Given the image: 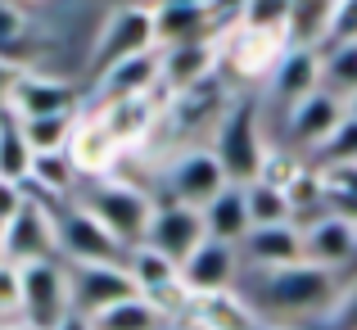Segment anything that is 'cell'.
Instances as JSON below:
<instances>
[{"label":"cell","instance_id":"obj_11","mask_svg":"<svg viewBox=\"0 0 357 330\" xmlns=\"http://www.w3.org/2000/svg\"><path fill=\"white\" fill-rule=\"evenodd\" d=\"M167 190H172V204L204 209L218 190H227V172L213 158V149H190L167 167Z\"/></svg>","mask_w":357,"mask_h":330},{"label":"cell","instance_id":"obj_1","mask_svg":"<svg viewBox=\"0 0 357 330\" xmlns=\"http://www.w3.org/2000/svg\"><path fill=\"white\" fill-rule=\"evenodd\" d=\"M258 294L280 317H321L340 308V280L335 271L312 267V262H289V267L262 271Z\"/></svg>","mask_w":357,"mask_h":330},{"label":"cell","instance_id":"obj_25","mask_svg":"<svg viewBox=\"0 0 357 330\" xmlns=\"http://www.w3.org/2000/svg\"><path fill=\"white\" fill-rule=\"evenodd\" d=\"M317 87L331 100L349 105L357 96V45H331L317 54Z\"/></svg>","mask_w":357,"mask_h":330},{"label":"cell","instance_id":"obj_37","mask_svg":"<svg viewBox=\"0 0 357 330\" xmlns=\"http://www.w3.org/2000/svg\"><path fill=\"white\" fill-rule=\"evenodd\" d=\"M0 313H18V267L0 262Z\"/></svg>","mask_w":357,"mask_h":330},{"label":"cell","instance_id":"obj_34","mask_svg":"<svg viewBox=\"0 0 357 330\" xmlns=\"http://www.w3.org/2000/svg\"><path fill=\"white\" fill-rule=\"evenodd\" d=\"M357 45V0H331V27H326V45Z\"/></svg>","mask_w":357,"mask_h":330},{"label":"cell","instance_id":"obj_30","mask_svg":"<svg viewBox=\"0 0 357 330\" xmlns=\"http://www.w3.org/2000/svg\"><path fill=\"white\" fill-rule=\"evenodd\" d=\"M27 167H32V149H27L23 131H18V118L9 109H0V181H27Z\"/></svg>","mask_w":357,"mask_h":330},{"label":"cell","instance_id":"obj_28","mask_svg":"<svg viewBox=\"0 0 357 330\" xmlns=\"http://www.w3.org/2000/svg\"><path fill=\"white\" fill-rule=\"evenodd\" d=\"M158 326H163V308L149 303L145 294L122 299V303L91 317V330H158Z\"/></svg>","mask_w":357,"mask_h":330},{"label":"cell","instance_id":"obj_41","mask_svg":"<svg viewBox=\"0 0 357 330\" xmlns=\"http://www.w3.org/2000/svg\"><path fill=\"white\" fill-rule=\"evenodd\" d=\"M344 113H349V118H353V122H357V96H353V100H349V105H344Z\"/></svg>","mask_w":357,"mask_h":330},{"label":"cell","instance_id":"obj_39","mask_svg":"<svg viewBox=\"0 0 357 330\" xmlns=\"http://www.w3.org/2000/svg\"><path fill=\"white\" fill-rule=\"evenodd\" d=\"M54 330H91V322H86V317H77V313H68Z\"/></svg>","mask_w":357,"mask_h":330},{"label":"cell","instance_id":"obj_17","mask_svg":"<svg viewBox=\"0 0 357 330\" xmlns=\"http://www.w3.org/2000/svg\"><path fill=\"white\" fill-rule=\"evenodd\" d=\"M154 87H158V50H140V54H131V59L114 63L109 73H100V96H105V105L154 96Z\"/></svg>","mask_w":357,"mask_h":330},{"label":"cell","instance_id":"obj_19","mask_svg":"<svg viewBox=\"0 0 357 330\" xmlns=\"http://www.w3.org/2000/svg\"><path fill=\"white\" fill-rule=\"evenodd\" d=\"M280 54H285V41H280V36H267V32H244V27H236V32L222 41V59L236 73H244V77L271 73Z\"/></svg>","mask_w":357,"mask_h":330},{"label":"cell","instance_id":"obj_13","mask_svg":"<svg viewBox=\"0 0 357 330\" xmlns=\"http://www.w3.org/2000/svg\"><path fill=\"white\" fill-rule=\"evenodd\" d=\"M208 18H213V5H204V0H158V5H149L154 50L199 41V36H213ZM213 41H218V36H213Z\"/></svg>","mask_w":357,"mask_h":330},{"label":"cell","instance_id":"obj_9","mask_svg":"<svg viewBox=\"0 0 357 330\" xmlns=\"http://www.w3.org/2000/svg\"><path fill=\"white\" fill-rule=\"evenodd\" d=\"M204 240H208V235H204L199 209H185V204H158L154 218H149V231H145V244L158 249L163 258H172L176 271H181V262L190 258Z\"/></svg>","mask_w":357,"mask_h":330},{"label":"cell","instance_id":"obj_31","mask_svg":"<svg viewBox=\"0 0 357 330\" xmlns=\"http://www.w3.org/2000/svg\"><path fill=\"white\" fill-rule=\"evenodd\" d=\"M244 190V213H249V231L253 226H280V222H294L289 218V204H285V190L271 181H249L240 186Z\"/></svg>","mask_w":357,"mask_h":330},{"label":"cell","instance_id":"obj_3","mask_svg":"<svg viewBox=\"0 0 357 330\" xmlns=\"http://www.w3.org/2000/svg\"><path fill=\"white\" fill-rule=\"evenodd\" d=\"M213 158H218L222 172H227V186H249V181L262 177L267 149H262V136H258V109L253 105H236L222 118Z\"/></svg>","mask_w":357,"mask_h":330},{"label":"cell","instance_id":"obj_15","mask_svg":"<svg viewBox=\"0 0 357 330\" xmlns=\"http://www.w3.org/2000/svg\"><path fill=\"white\" fill-rule=\"evenodd\" d=\"M298 235H303V262H312V267H344V262L353 258L357 249V235H353V222L349 218H335V213H317V222L298 226Z\"/></svg>","mask_w":357,"mask_h":330},{"label":"cell","instance_id":"obj_16","mask_svg":"<svg viewBox=\"0 0 357 330\" xmlns=\"http://www.w3.org/2000/svg\"><path fill=\"white\" fill-rule=\"evenodd\" d=\"M244 258L253 267L271 271V267H289V262H303V235H298V222H280V226H253L240 240Z\"/></svg>","mask_w":357,"mask_h":330},{"label":"cell","instance_id":"obj_29","mask_svg":"<svg viewBox=\"0 0 357 330\" xmlns=\"http://www.w3.org/2000/svg\"><path fill=\"white\" fill-rule=\"evenodd\" d=\"M73 181H77V163L68 158V149H54V154H32L23 186L41 195H63V190H73Z\"/></svg>","mask_w":357,"mask_h":330},{"label":"cell","instance_id":"obj_21","mask_svg":"<svg viewBox=\"0 0 357 330\" xmlns=\"http://www.w3.org/2000/svg\"><path fill=\"white\" fill-rule=\"evenodd\" d=\"M199 218H204V235L218 240V244H240L244 235H249V213H244V190L240 186L218 190L199 209Z\"/></svg>","mask_w":357,"mask_h":330},{"label":"cell","instance_id":"obj_33","mask_svg":"<svg viewBox=\"0 0 357 330\" xmlns=\"http://www.w3.org/2000/svg\"><path fill=\"white\" fill-rule=\"evenodd\" d=\"M317 154H321V163H326V167L357 163V122L349 118V113H344V118H340V127H335L331 136L321 140V149H317Z\"/></svg>","mask_w":357,"mask_h":330},{"label":"cell","instance_id":"obj_38","mask_svg":"<svg viewBox=\"0 0 357 330\" xmlns=\"http://www.w3.org/2000/svg\"><path fill=\"white\" fill-rule=\"evenodd\" d=\"M23 77V73L14 68V63H5L0 59V109H5V100H9V91H14V82Z\"/></svg>","mask_w":357,"mask_h":330},{"label":"cell","instance_id":"obj_22","mask_svg":"<svg viewBox=\"0 0 357 330\" xmlns=\"http://www.w3.org/2000/svg\"><path fill=\"white\" fill-rule=\"evenodd\" d=\"M326 27H331V0H289L285 14V50H312L321 54Z\"/></svg>","mask_w":357,"mask_h":330},{"label":"cell","instance_id":"obj_35","mask_svg":"<svg viewBox=\"0 0 357 330\" xmlns=\"http://www.w3.org/2000/svg\"><path fill=\"white\" fill-rule=\"evenodd\" d=\"M27 32V14L18 5H5L0 0V59L9 63V54H14V45H18V36Z\"/></svg>","mask_w":357,"mask_h":330},{"label":"cell","instance_id":"obj_43","mask_svg":"<svg viewBox=\"0 0 357 330\" xmlns=\"http://www.w3.org/2000/svg\"><path fill=\"white\" fill-rule=\"evenodd\" d=\"M353 235H357V222H353Z\"/></svg>","mask_w":357,"mask_h":330},{"label":"cell","instance_id":"obj_10","mask_svg":"<svg viewBox=\"0 0 357 330\" xmlns=\"http://www.w3.org/2000/svg\"><path fill=\"white\" fill-rule=\"evenodd\" d=\"M218 59H222V41H213V36H199V41H185V45H167V50H158V87H167L172 96H185V91L208 82Z\"/></svg>","mask_w":357,"mask_h":330},{"label":"cell","instance_id":"obj_14","mask_svg":"<svg viewBox=\"0 0 357 330\" xmlns=\"http://www.w3.org/2000/svg\"><path fill=\"white\" fill-rule=\"evenodd\" d=\"M5 109L14 118H50V113H77V87L59 77H36V73H23L9 91Z\"/></svg>","mask_w":357,"mask_h":330},{"label":"cell","instance_id":"obj_4","mask_svg":"<svg viewBox=\"0 0 357 330\" xmlns=\"http://www.w3.org/2000/svg\"><path fill=\"white\" fill-rule=\"evenodd\" d=\"M140 50H154L149 5H114L96 32V45H91V73H109L114 63L131 59Z\"/></svg>","mask_w":357,"mask_h":330},{"label":"cell","instance_id":"obj_24","mask_svg":"<svg viewBox=\"0 0 357 330\" xmlns=\"http://www.w3.org/2000/svg\"><path fill=\"white\" fill-rule=\"evenodd\" d=\"M271 91H276L280 100H289V105H298V100H307L317 87V54L312 50H285L276 59V68H271Z\"/></svg>","mask_w":357,"mask_h":330},{"label":"cell","instance_id":"obj_20","mask_svg":"<svg viewBox=\"0 0 357 330\" xmlns=\"http://www.w3.org/2000/svg\"><path fill=\"white\" fill-rule=\"evenodd\" d=\"M122 271L131 276L136 294H145L149 303H154V299H163L167 290H181L176 262L163 258L158 249H149V244H136V249H127V262H122Z\"/></svg>","mask_w":357,"mask_h":330},{"label":"cell","instance_id":"obj_26","mask_svg":"<svg viewBox=\"0 0 357 330\" xmlns=\"http://www.w3.org/2000/svg\"><path fill=\"white\" fill-rule=\"evenodd\" d=\"M68 158L77 163V172H105L109 163L118 158V145L109 140V131L100 127V122H77V131H73V145H68Z\"/></svg>","mask_w":357,"mask_h":330},{"label":"cell","instance_id":"obj_42","mask_svg":"<svg viewBox=\"0 0 357 330\" xmlns=\"http://www.w3.org/2000/svg\"><path fill=\"white\" fill-rule=\"evenodd\" d=\"M185 330H204V326H195V322H190V326H185Z\"/></svg>","mask_w":357,"mask_h":330},{"label":"cell","instance_id":"obj_18","mask_svg":"<svg viewBox=\"0 0 357 330\" xmlns=\"http://www.w3.org/2000/svg\"><path fill=\"white\" fill-rule=\"evenodd\" d=\"M340 118H344L340 100H331L326 91H312L307 100L289 105V136H294V145H303V149H321V140L340 127Z\"/></svg>","mask_w":357,"mask_h":330},{"label":"cell","instance_id":"obj_23","mask_svg":"<svg viewBox=\"0 0 357 330\" xmlns=\"http://www.w3.org/2000/svg\"><path fill=\"white\" fill-rule=\"evenodd\" d=\"M100 127L109 131V140L122 149L131 140H140L154 127V96H136V100H114V105H100Z\"/></svg>","mask_w":357,"mask_h":330},{"label":"cell","instance_id":"obj_27","mask_svg":"<svg viewBox=\"0 0 357 330\" xmlns=\"http://www.w3.org/2000/svg\"><path fill=\"white\" fill-rule=\"evenodd\" d=\"M27 149L32 154H54V149L73 145V131H77V113H50V118H18Z\"/></svg>","mask_w":357,"mask_h":330},{"label":"cell","instance_id":"obj_32","mask_svg":"<svg viewBox=\"0 0 357 330\" xmlns=\"http://www.w3.org/2000/svg\"><path fill=\"white\" fill-rule=\"evenodd\" d=\"M285 14H289V0H244L236 27H244V32L280 36V32H285ZM280 41H285V36H280Z\"/></svg>","mask_w":357,"mask_h":330},{"label":"cell","instance_id":"obj_7","mask_svg":"<svg viewBox=\"0 0 357 330\" xmlns=\"http://www.w3.org/2000/svg\"><path fill=\"white\" fill-rule=\"evenodd\" d=\"M63 285H68V313L77 317H96L105 308L136 299V285L122 267H100V262H68L63 267Z\"/></svg>","mask_w":357,"mask_h":330},{"label":"cell","instance_id":"obj_8","mask_svg":"<svg viewBox=\"0 0 357 330\" xmlns=\"http://www.w3.org/2000/svg\"><path fill=\"white\" fill-rule=\"evenodd\" d=\"M54 240H59V253H68V262H100V267H122L127 262V249L82 204L54 213Z\"/></svg>","mask_w":357,"mask_h":330},{"label":"cell","instance_id":"obj_6","mask_svg":"<svg viewBox=\"0 0 357 330\" xmlns=\"http://www.w3.org/2000/svg\"><path fill=\"white\" fill-rule=\"evenodd\" d=\"M59 240H54V213H45L41 200L27 195L14 222L0 226V262L9 267H27V262H54Z\"/></svg>","mask_w":357,"mask_h":330},{"label":"cell","instance_id":"obj_40","mask_svg":"<svg viewBox=\"0 0 357 330\" xmlns=\"http://www.w3.org/2000/svg\"><path fill=\"white\" fill-rule=\"evenodd\" d=\"M244 330H276V326H267V322H258V317H253V322L244 326Z\"/></svg>","mask_w":357,"mask_h":330},{"label":"cell","instance_id":"obj_12","mask_svg":"<svg viewBox=\"0 0 357 330\" xmlns=\"http://www.w3.org/2000/svg\"><path fill=\"white\" fill-rule=\"evenodd\" d=\"M181 290L195 299H213V294H227L231 280H236V244H218V240H204L190 258L181 262Z\"/></svg>","mask_w":357,"mask_h":330},{"label":"cell","instance_id":"obj_36","mask_svg":"<svg viewBox=\"0 0 357 330\" xmlns=\"http://www.w3.org/2000/svg\"><path fill=\"white\" fill-rule=\"evenodd\" d=\"M27 204V186H14V181H0V226L14 222L18 209Z\"/></svg>","mask_w":357,"mask_h":330},{"label":"cell","instance_id":"obj_2","mask_svg":"<svg viewBox=\"0 0 357 330\" xmlns=\"http://www.w3.org/2000/svg\"><path fill=\"white\" fill-rule=\"evenodd\" d=\"M82 209L91 213L109 235L122 244V249H136L145 244V231H149V218H154V200H149L140 186L131 181H96V190L82 200Z\"/></svg>","mask_w":357,"mask_h":330},{"label":"cell","instance_id":"obj_5","mask_svg":"<svg viewBox=\"0 0 357 330\" xmlns=\"http://www.w3.org/2000/svg\"><path fill=\"white\" fill-rule=\"evenodd\" d=\"M18 317L27 330H54L68 317V285H63L59 262L18 267Z\"/></svg>","mask_w":357,"mask_h":330}]
</instances>
